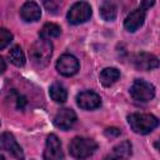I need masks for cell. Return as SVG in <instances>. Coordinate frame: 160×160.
Masks as SVG:
<instances>
[{
    "label": "cell",
    "instance_id": "cell-16",
    "mask_svg": "<svg viewBox=\"0 0 160 160\" xmlns=\"http://www.w3.org/2000/svg\"><path fill=\"white\" fill-rule=\"evenodd\" d=\"M61 32V29L59 25L54 24V22H46L41 30H40V38L41 39H52V38H58Z\"/></svg>",
    "mask_w": 160,
    "mask_h": 160
},
{
    "label": "cell",
    "instance_id": "cell-22",
    "mask_svg": "<svg viewBox=\"0 0 160 160\" xmlns=\"http://www.w3.org/2000/svg\"><path fill=\"white\" fill-rule=\"evenodd\" d=\"M44 5H45V8L48 9V11L49 12H55V10H56V4H54L52 1H45L44 2Z\"/></svg>",
    "mask_w": 160,
    "mask_h": 160
},
{
    "label": "cell",
    "instance_id": "cell-14",
    "mask_svg": "<svg viewBox=\"0 0 160 160\" xmlns=\"http://www.w3.org/2000/svg\"><path fill=\"white\" fill-rule=\"evenodd\" d=\"M120 78V71L116 68H105L104 70H101L100 72V82L104 86H111L112 84H115Z\"/></svg>",
    "mask_w": 160,
    "mask_h": 160
},
{
    "label": "cell",
    "instance_id": "cell-3",
    "mask_svg": "<svg viewBox=\"0 0 160 160\" xmlns=\"http://www.w3.org/2000/svg\"><path fill=\"white\" fill-rule=\"evenodd\" d=\"M98 149V144L92 139L88 138H74L69 145L70 154L76 159H86L91 156Z\"/></svg>",
    "mask_w": 160,
    "mask_h": 160
},
{
    "label": "cell",
    "instance_id": "cell-21",
    "mask_svg": "<svg viewBox=\"0 0 160 160\" xmlns=\"http://www.w3.org/2000/svg\"><path fill=\"white\" fill-rule=\"evenodd\" d=\"M120 134V130L116 128H108L105 130V135L106 136H118Z\"/></svg>",
    "mask_w": 160,
    "mask_h": 160
},
{
    "label": "cell",
    "instance_id": "cell-26",
    "mask_svg": "<svg viewBox=\"0 0 160 160\" xmlns=\"http://www.w3.org/2000/svg\"><path fill=\"white\" fill-rule=\"evenodd\" d=\"M6 69V64H5V61H4V59L0 56V74L1 72H4V70Z\"/></svg>",
    "mask_w": 160,
    "mask_h": 160
},
{
    "label": "cell",
    "instance_id": "cell-25",
    "mask_svg": "<svg viewBox=\"0 0 160 160\" xmlns=\"http://www.w3.org/2000/svg\"><path fill=\"white\" fill-rule=\"evenodd\" d=\"M24 104H25V98L19 96V98H18V108L22 109V108H24Z\"/></svg>",
    "mask_w": 160,
    "mask_h": 160
},
{
    "label": "cell",
    "instance_id": "cell-9",
    "mask_svg": "<svg viewBox=\"0 0 160 160\" xmlns=\"http://www.w3.org/2000/svg\"><path fill=\"white\" fill-rule=\"evenodd\" d=\"M76 121V114L74 112V110L64 108L60 109L55 116H54V124L56 128L62 129V130H68L70 129Z\"/></svg>",
    "mask_w": 160,
    "mask_h": 160
},
{
    "label": "cell",
    "instance_id": "cell-11",
    "mask_svg": "<svg viewBox=\"0 0 160 160\" xmlns=\"http://www.w3.org/2000/svg\"><path fill=\"white\" fill-rule=\"evenodd\" d=\"M134 65L139 70H152L159 66V60L155 55L149 54V52H139L134 58Z\"/></svg>",
    "mask_w": 160,
    "mask_h": 160
},
{
    "label": "cell",
    "instance_id": "cell-12",
    "mask_svg": "<svg viewBox=\"0 0 160 160\" xmlns=\"http://www.w3.org/2000/svg\"><path fill=\"white\" fill-rule=\"evenodd\" d=\"M144 20H145V10L139 8L126 16V19L124 21V26L128 31L134 32L144 24Z\"/></svg>",
    "mask_w": 160,
    "mask_h": 160
},
{
    "label": "cell",
    "instance_id": "cell-15",
    "mask_svg": "<svg viewBox=\"0 0 160 160\" xmlns=\"http://www.w3.org/2000/svg\"><path fill=\"white\" fill-rule=\"evenodd\" d=\"M49 94H50V98L55 102H65L66 99H68V91L64 88V85L60 84V82H54L50 86Z\"/></svg>",
    "mask_w": 160,
    "mask_h": 160
},
{
    "label": "cell",
    "instance_id": "cell-10",
    "mask_svg": "<svg viewBox=\"0 0 160 160\" xmlns=\"http://www.w3.org/2000/svg\"><path fill=\"white\" fill-rule=\"evenodd\" d=\"M76 102L84 110H92V109H96L100 106L101 98L96 92L88 90V91H82V92L78 94Z\"/></svg>",
    "mask_w": 160,
    "mask_h": 160
},
{
    "label": "cell",
    "instance_id": "cell-18",
    "mask_svg": "<svg viewBox=\"0 0 160 160\" xmlns=\"http://www.w3.org/2000/svg\"><path fill=\"white\" fill-rule=\"evenodd\" d=\"M9 59L10 61L16 66H22L25 64V55L19 45H15L9 51Z\"/></svg>",
    "mask_w": 160,
    "mask_h": 160
},
{
    "label": "cell",
    "instance_id": "cell-5",
    "mask_svg": "<svg viewBox=\"0 0 160 160\" xmlns=\"http://www.w3.org/2000/svg\"><path fill=\"white\" fill-rule=\"evenodd\" d=\"M130 94L138 101H149L155 96V88L145 80L136 79L130 88Z\"/></svg>",
    "mask_w": 160,
    "mask_h": 160
},
{
    "label": "cell",
    "instance_id": "cell-8",
    "mask_svg": "<svg viewBox=\"0 0 160 160\" xmlns=\"http://www.w3.org/2000/svg\"><path fill=\"white\" fill-rule=\"evenodd\" d=\"M0 150L9 151L18 160H24V152L20 145L16 142L15 138L10 132H4L0 135Z\"/></svg>",
    "mask_w": 160,
    "mask_h": 160
},
{
    "label": "cell",
    "instance_id": "cell-4",
    "mask_svg": "<svg viewBox=\"0 0 160 160\" xmlns=\"http://www.w3.org/2000/svg\"><path fill=\"white\" fill-rule=\"evenodd\" d=\"M91 6L85 1L75 2L68 11V21L72 25L82 24L91 18Z\"/></svg>",
    "mask_w": 160,
    "mask_h": 160
},
{
    "label": "cell",
    "instance_id": "cell-24",
    "mask_svg": "<svg viewBox=\"0 0 160 160\" xmlns=\"http://www.w3.org/2000/svg\"><path fill=\"white\" fill-rule=\"evenodd\" d=\"M152 5H154V1H142L140 8H141L142 10H146L148 8H150V6H152Z\"/></svg>",
    "mask_w": 160,
    "mask_h": 160
},
{
    "label": "cell",
    "instance_id": "cell-23",
    "mask_svg": "<svg viewBox=\"0 0 160 160\" xmlns=\"http://www.w3.org/2000/svg\"><path fill=\"white\" fill-rule=\"evenodd\" d=\"M104 160H124L122 158H120L119 155H116V154H114V152H111L110 155H108Z\"/></svg>",
    "mask_w": 160,
    "mask_h": 160
},
{
    "label": "cell",
    "instance_id": "cell-6",
    "mask_svg": "<svg viewBox=\"0 0 160 160\" xmlns=\"http://www.w3.org/2000/svg\"><path fill=\"white\" fill-rule=\"evenodd\" d=\"M44 160H62L64 155L61 151V144L55 134H50L46 138L45 150L42 155Z\"/></svg>",
    "mask_w": 160,
    "mask_h": 160
},
{
    "label": "cell",
    "instance_id": "cell-20",
    "mask_svg": "<svg viewBox=\"0 0 160 160\" xmlns=\"http://www.w3.org/2000/svg\"><path fill=\"white\" fill-rule=\"evenodd\" d=\"M12 40V34L6 29H0V50L6 48Z\"/></svg>",
    "mask_w": 160,
    "mask_h": 160
},
{
    "label": "cell",
    "instance_id": "cell-27",
    "mask_svg": "<svg viewBox=\"0 0 160 160\" xmlns=\"http://www.w3.org/2000/svg\"><path fill=\"white\" fill-rule=\"evenodd\" d=\"M0 160H5V158H4L2 155H0Z\"/></svg>",
    "mask_w": 160,
    "mask_h": 160
},
{
    "label": "cell",
    "instance_id": "cell-1",
    "mask_svg": "<svg viewBox=\"0 0 160 160\" xmlns=\"http://www.w3.org/2000/svg\"><path fill=\"white\" fill-rule=\"evenodd\" d=\"M30 59L32 64L38 68H44L49 64L50 58L52 55V44L50 40L46 39H39L30 46L29 50Z\"/></svg>",
    "mask_w": 160,
    "mask_h": 160
},
{
    "label": "cell",
    "instance_id": "cell-7",
    "mask_svg": "<svg viewBox=\"0 0 160 160\" xmlns=\"http://www.w3.org/2000/svg\"><path fill=\"white\" fill-rule=\"evenodd\" d=\"M56 70L64 76H71L79 70V61L70 54H64L56 61Z\"/></svg>",
    "mask_w": 160,
    "mask_h": 160
},
{
    "label": "cell",
    "instance_id": "cell-13",
    "mask_svg": "<svg viewBox=\"0 0 160 160\" xmlns=\"http://www.w3.org/2000/svg\"><path fill=\"white\" fill-rule=\"evenodd\" d=\"M20 15L21 18L30 22V21H38L41 16V10L39 8V5L34 1H28L22 5L21 10H20Z\"/></svg>",
    "mask_w": 160,
    "mask_h": 160
},
{
    "label": "cell",
    "instance_id": "cell-17",
    "mask_svg": "<svg viewBox=\"0 0 160 160\" xmlns=\"http://www.w3.org/2000/svg\"><path fill=\"white\" fill-rule=\"evenodd\" d=\"M116 5L109 1H105L100 6V15L106 21H112L116 18Z\"/></svg>",
    "mask_w": 160,
    "mask_h": 160
},
{
    "label": "cell",
    "instance_id": "cell-19",
    "mask_svg": "<svg viewBox=\"0 0 160 160\" xmlns=\"http://www.w3.org/2000/svg\"><path fill=\"white\" fill-rule=\"evenodd\" d=\"M112 152L116 154V155H119L124 160H128L130 158V155H131V144L129 141H122V142L118 144L112 149Z\"/></svg>",
    "mask_w": 160,
    "mask_h": 160
},
{
    "label": "cell",
    "instance_id": "cell-2",
    "mask_svg": "<svg viewBox=\"0 0 160 160\" xmlns=\"http://www.w3.org/2000/svg\"><path fill=\"white\" fill-rule=\"evenodd\" d=\"M128 122L136 134L142 135L151 132L159 125L158 118L151 114H131L128 116Z\"/></svg>",
    "mask_w": 160,
    "mask_h": 160
}]
</instances>
